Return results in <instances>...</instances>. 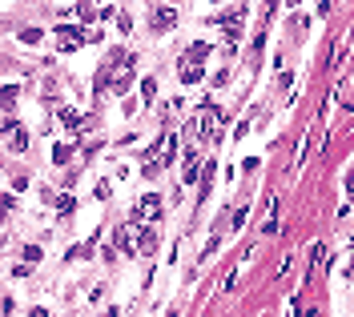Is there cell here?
<instances>
[{
	"mask_svg": "<svg viewBox=\"0 0 354 317\" xmlns=\"http://www.w3.org/2000/svg\"><path fill=\"white\" fill-rule=\"evenodd\" d=\"M41 257H45V249H41V245H24V261H28V265L41 261Z\"/></svg>",
	"mask_w": 354,
	"mask_h": 317,
	"instance_id": "8fae6325",
	"label": "cell"
},
{
	"mask_svg": "<svg viewBox=\"0 0 354 317\" xmlns=\"http://www.w3.org/2000/svg\"><path fill=\"white\" fill-rule=\"evenodd\" d=\"M53 161H57V165H68V149H64V145H57V149H53Z\"/></svg>",
	"mask_w": 354,
	"mask_h": 317,
	"instance_id": "9a60e30c",
	"label": "cell"
},
{
	"mask_svg": "<svg viewBox=\"0 0 354 317\" xmlns=\"http://www.w3.org/2000/svg\"><path fill=\"white\" fill-rule=\"evenodd\" d=\"M60 125H64V129H77V125H81V116H77V112H68V108H64V112H60Z\"/></svg>",
	"mask_w": 354,
	"mask_h": 317,
	"instance_id": "7c38bea8",
	"label": "cell"
},
{
	"mask_svg": "<svg viewBox=\"0 0 354 317\" xmlns=\"http://www.w3.org/2000/svg\"><path fill=\"white\" fill-rule=\"evenodd\" d=\"M153 217H161V197H157V193H145V197L133 205V221H153Z\"/></svg>",
	"mask_w": 354,
	"mask_h": 317,
	"instance_id": "6da1fadb",
	"label": "cell"
},
{
	"mask_svg": "<svg viewBox=\"0 0 354 317\" xmlns=\"http://www.w3.org/2000/svg\"><path fill=\"white\" fill-rule=\"evenodd\" d=\"M278 229H282V225H278V193H270V197H266V221H262V233L274 237Z\"/></svg>",
	"mask_w": 354,
	"mask_h": 317,
	"instance_id": "277c9868",
	"label": "cell"
},
{
	"mask_svg": "<svg viewBox=\"0 0 354 317\" xmlns=\"http://www.w3.org/2000/svg\"><path fill=\"white\" fill-rule=\"evenodd\" d=\"M173 24H177L173 8H157V12H153V28H157V32H165V28H173Z\"/></svg>",
	"mask_w": 354,
	"mask_h": 317,
	"instance_id": "8992f818",
	"label": "cell"
},
{
	"mask_svg": "<svg viewBox=\"0 0 354 317\" xmlns=\"http://www.w3.org/2000/svg\"><path fill=\"white\" fill-rule=\"evenodd\" d=\"M28 317H49V313H45V309H32V313H28Z\"/></svg>",
	"mask_w": 354,
	"mask_h": 317,
	"instance_id": "2e32d148",
	"label": "cell"
},
{
	"mask_svg": "<svg viewBox=\"0 0 354 317\" xmlns=\"http://www.w3.org/2000/svg\"><path fill=\"white\" fill-rule=\"evenodd\" d=\"M153 93H157V85H153V81H149V76H145V81H141V97H145V101H149V97H153Z\"/></svg>",
	"mask_w": 354,
	"mask_h": 317,
	"instance_id": "5bb4252c",
	"label": "cell"
},
{
	"mask_svg": "<svg viewBox=\"0 0 354 317\" xmlns=\"http://www.w3.org/2000/svg\"><path fill=\"white\" fill-rule=\"evenodd\" d=\"M181 81H185V85H197V81H201V64L181 60Z\"/></svg>",
	"mask_w": 354,
	"mask_h": 317,
	"instance_id": "52a82bcc",
	"label": "cell"
},
{
	"mask_svg": "<svg viewBox=\"0 0 354 317\" xmlns=\"http://www.w3.org/2000/svg\"><path fill=\"white\" fill-rule=\"evenodd\" d=\"M16 97H20V93H16V85L0 89V108H8V112H12V108H16Z\"/></svg>",
	"mask_w": 354,
	"mask_h": 317,
	"instance_id": "ba28073f",
	"label": "cell"
},
{
	"mask_svg": "<svg viewBox=\"0 0 354 317\" xmlns=\"http://www.w3.org/2000/svg\"><path fill=\"white\" fill-rule=\"evenodd\" d=\"M117 249L133 257V237H129V229H125V225H117Z\"/></svg>",
	"mask_w": 354,
	"mask_h": 317,
	"instance_id": "9c48e42d",
	"label": "cell"
},
{
	"mask_svg": "<svg viewBox=\"0 0 354 317\" xmlns=\"http://www.w3.org/2000/svg\"><path fill=\"white\" fill-rule=\"evenodd\" d=\"M133 249H137V253H145V257H149V253H153V249H157V233H153V229H149V225H145V229H141V233H137V245H133Z\"/></svg>",
	"mask_w": 354,
	"mask_h": 317,
	"instance_id": "5b68a950",
	"label": "cell"
},
{
	"mask_svg": "<svg viewBox=\"0 0 354 317\" xmlns=\"http://www.w3.org/2000/svg\"><path fill=\"white\" fill-rule=\"evenodd\" d=\"M57 41H60V49H77V45L89 41V32L77 28V24H60V28H57Z\"/></svg>",
	"mask_w": 354,
	"mask_h": 317,
	"instance_id": "3957f363",
	"label": "cell"
},
{
	"mask_svg": "<svg viewBox=\"0 0 354 317\" xmlns=\"http://www.w3.org/2000/svg\"><path fill=\"white\" fill-rule=\"evenodd\" d=\"M205 56H209V45H193V49L185 53V60H189V64H201Z\"/></svg>",
	"mask_w": 354,
	"mask_h": 317,
	"instance_id": "30bf717a",
	"label": "cell"
},
{
	"mask_svg": "<svg viewBox=\"0 0 354 317\" xmlns=\"http://www.w3.org/2000/svg\"><path fill=\"white\" fill-rule=\"evenodd\" d=\"M0 133L8 137L12 153H24V149H28V133H24V125H20V121H4V129H0Z\"/></svg>",
	"mask_w": 354,
	"mask_h": 317,
	"instance_id": "7a4b0ae2",
	"label": "cell"
},
{
	"mask_svg": "<svg viewBox=\"0 0 354 317\" xmlns=\"http://www.w3.org/2000/svg\"><path fill=\"white\" fill-rule=\"evenodd\" d=\"M20 41H24V45H37L41 32H37V28H20Z\"/></svg>",
	"mask_w": 354,
	"mask_h": 317,
	"instance_id": "4fadbf2b",
	"label": "cell"
}]
</instances>
